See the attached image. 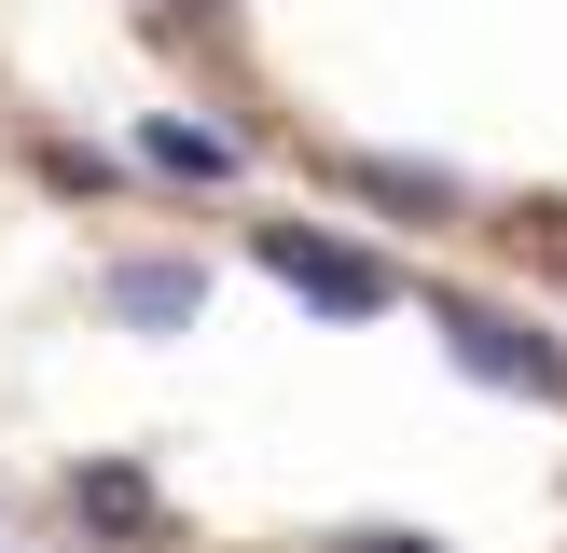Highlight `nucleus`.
Instances as JSON below:
<instances>
[{
	"mask_svg": "<svg viewBox=\"0 0 567 553\" xmlns=\"http://www.w3.org/2000/svg\"><path fill=\"white\" fill-rule=\"evenodd\" d=\"M347 553H443V540H402V525H388V540H347Z\"/></svg>",
	"mask_w": 567,
	"mask_h": 553,
	"instance_id": "7",
	"label": "nucleus"
},
{
	"mask_svg": "<svg viewBox=\"0 0 567 553\" xmlns=\"http://www.w3.org/2000/svg\"><path fill=\"white\" fill-rule=\"evenodd\" d=\"M138 153H153L166 180H221V166H236V138H208V125H153Z\"/></svg>",
	"mask_w": 567,
	"mask_h": 553,
	"instance_id": "6",
	"label": "nucleus"
},
{
	"mask_svg": "<svg viewBox=\"0 0 567 553\" xmlns=\"http://www.w3.org/2000/svg\"><path fill=\"white\" fill-rule=\"evenodd\" d=\"M347 194H360V208H402V221H443V208H457V180H443V166H388V153H360Z\"/></svg>",
	"mask_w": 567,
	"mask_h": 553,
	"instance_id": "4",
	"label": "nucleus"
},
{
	"mask_svg": "<svg viewBox=\"0 0 567 553\" xmlns=\"http://www.w3.org/2000/svg\"><path fill=\"white\" fill-rule=\"evenodd\" d=\"M540 249H554V263H567V208H540Z\"/></svg>",
	"mask_w": 567,
	"mask_h": 553,
	"instance_id": "8",
	"label": "nucleus"
},
{
	"mask_svg": "<svg viewBox=\"0 0 567 553\" xmlns=\"http://www.w3.org/2000/svg\"><path fill=\"white\" fill-rule=\"evenodd\" d=\"M430 319H443V346H457L485 387H540V401H567V346H554V332L498 319V304H430Z\"/></svg>",
	"mask_w": 567,
	"mask_h": 553,
	"instance_id": "2",
	"label": "nucleus"
},
{
	"mask_svg": "<svg viewBox=\"0 0 567 553\" xmlns=\"http://www.w3.org/2000/svg\"><path fill=\"white\" fill-rule=\"evenodd\" d=\"M111 304H125L138 332H181L194 304H208V276H194V263H125V276H111Z\"/></svg>",
	"mask_w": 567,
	"mask_h": 553,
	"instance_id": "5",
	"label": "nucleus"
},
{
	"mask_svg": "<svg viewBox=\"0 0 567 553\" xmlns=\"http://www.w3.org/2000/svg\"><path fill=\"white\" fill-rule=\"evenodd\" d=\"M70 525H97V540H153V484L138 470H70Z\"/></svg>",
	"mask_w": 567,
	"mask_h": 553,
	"instance_id": "3",
	"label": "nucleus"
},
{
	"mask_svg": "<svg viewBox=\"0 0 567 553\" xmlns=\"http://www.w3.org/2000/svg\"><path fill=\"white\" fill-rule=\"evenodd\" d=\"M264 263L291 276L305 304H332V319H388V304H402V276H388L374 249H347V236H319V221H264Z\"/></svg>",
	"mask_w": 567,
	"mask_h": 553,
	"instance_id": "1",
	"label": "nucleus"
}]
</instances>
